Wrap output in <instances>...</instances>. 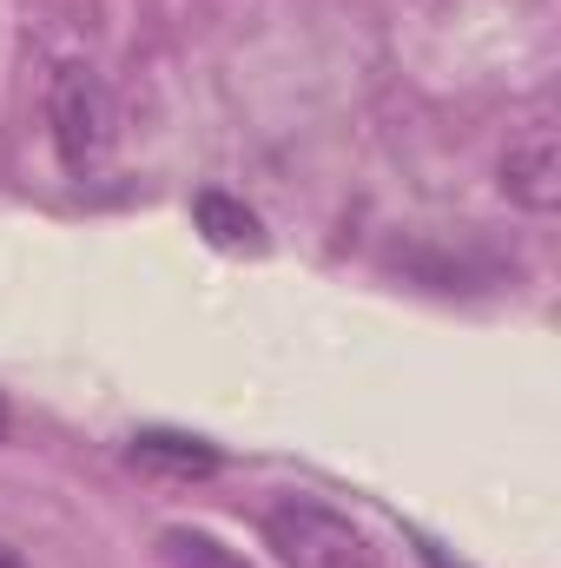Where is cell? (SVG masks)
I'll list each match as a JSON object with an SVG mask.
<instances>
[{
  "label": "cell",
  "instance_id": "obj_1",
  "mask_svg": "<svg viewBox=\"0 0 561 568\" xmlns=\"http://www.w3.org/2000/svg\"><path fill=\"white\" fill-rule=\"evenodd\" d=\"M265 536L278 549L284 568H377V549L364 542V529L310 496H284L265 509Z\"/></svg>",
  "mask_w": 561,
  "mask_h": 568
},
{
  "label": "cell",
  "instance_id": "obj_7",
  "mask_svg": "<svg viewBox=\"0 0 561 568\" xmlns=\"http://www.w3.org/2000/svg\"><path fill=\"white\" fill-rule=\"evenodd\" d=\"M0 568H20V556H13V549H7V542H0Z\"/></svg>",
  "mask_w": 561,
  "mask_h": 568
},
{
  "label": "cell",
  "instance_id": "obj_6",
  "mask_svg": "<svg viewBox=\"0 0 561 568\" xmlns=\"http://www.w3.org/2000/svg\"><path fill=\"white\" fill-rule=\"evenodd\" d=\"M159 556H165V568H252L238 549H225L205 529H165L159 536Z\"/></svg>",
  "mask_w": 561,
  "mask_h": 568
},
{
  "label": "cell",
  "instance_id": "obj_8",
  "mask_svg": "<svg viewBox=\"0 0 561 568\" xmlns=\"http://www.w3.org/2000/svg\"><path fill=\"white\" fill-rule=\"evenodd\" d=\"M0 436H7V397H0Z\"/></svg>",
  "mask_w": 561,
  "mask_h": 568
},
{
  "label": "cell",
  "instance_id": "obj_2",
  "mask_svg": "<svg viewBox=\"0 0 561 568\" xmlns=\"http://www.w3.org/2000/svg\"><path fill=\"white\" fill-rule=\"evenodd\" d=\"M47 126L67 159V172H93L113 152V93L86 60H67L47 87Z\"/></svg>",
  "mask_w": 561,
  "mask_h": 568
},
{
  "label": "cell",
  "instance_id": "obj_5",
  "mask_svg": "<svg viewBox=\"0 0 561 568\" xmlns=\"http://www.w3.org/2000/svg\"><path fill=\"white\" fill-rule=\"evenodd\" d=\"M192 219H198V232H205L218 252H265L258 212H252L245 199H232V192H198V199H192Z\"/></svg>",
  "mask_w": 561,
  "mask_h": 568
},
{
  "label": "cell",
  "instance_id": "obj_4",
  "mask_svg": "<svg viewBox=\"0 0 561 568\" xmlns=\"http://www.w3.org/2000/svg\"><path fill=\"white\" fill-rule=\"evenodd\" d=\"M126 463L145 476H165V483H192V476H218V449L198 443V436H178V429H140Z\"/></svg>",
  "mask_w": 561,
  "mask_h": 568
},
{
  "label": "cell",
  "instance_id": "obj_3",
  "mask_svg": "<svg viewBox=\"0 0 561 568\" xmlns=\"http://www.w3.org/2000/svg\"><path fill=\"white\" fill-rule=\"evenodd\" d=\"M502 192L522 205V212H536V219H549L561 205V145L549 126H536L529 140L509 145V159H502Z\"/></svg>",
  "mask_w": 561,
  "mask_h": 568
}]
</instances>
